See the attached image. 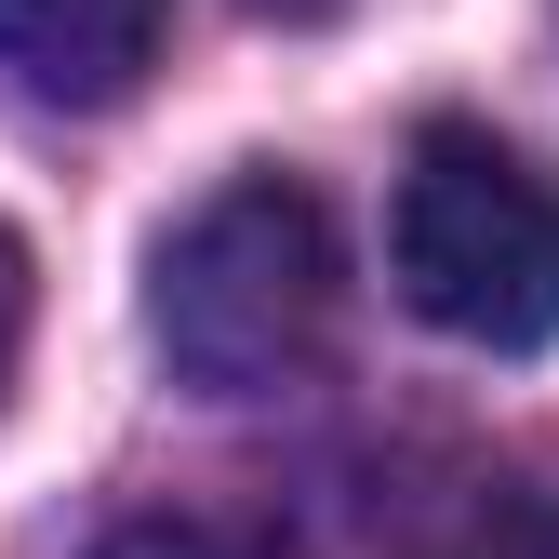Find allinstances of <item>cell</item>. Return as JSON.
I'll return each mask as SVG.
<instances>
[{"mask_svg":"<svg viewBox=\"0 0 559 559\" xmlns=\"http://www.w3.org/2000/svg\"><path fill=\"white\" fill-rule=\"evenodd\" d=\"M147 67H160V0H0L14 107H120Z\"/></svg>","mask_w":559,"mask_h":559,"instance_id":"277c9868","label":"cell"},{"mask_svg":"<svg viewBox=\"0 0 559 559\" xmlns=\"http://www.w3.org/2000/svg\"><path fill=\"white\" fill-rule=\"evenodd\" d=\"M333 307H346V253L294 174H227L147 266V333H160L174 386L200 400L307 386L333 360Z\"/></svg>","mask_w":559,"mask_h":559,"instance_id":"6da1fadb","label":"cell"},{"mask_svg":"<svg viewBox=\"0 0 559 559\" xmlns=\"http://www.w3.org/2000/svg\"><path fill=\"white\" fill-rule=\"evenodd\" d=\"M94 559H307L294 533H240V520H120Z\"/></svg>","mask_w":559,"mask_h":559,"instance_id":"5b68a950","label":"cell"},{"mask_svg":"<svg viewBox=\"0 0 559 559\" xmlns=\"http://www.w3.org/2000/svg\"><path fill=\"white\" fill-rule=\"evenodd\" d=\"M253 14H280V27H320V14H346V0H253Z\"/></svg>","mask_w":559,"mask_h":559,"instance_id":"52a82bcc","label":"cell"},{"mask_svg":"<svg viewBox=\"0 0 559 559\" xmlns=\"http://www.w3.org/2000/svg\"><path fill=\"white\" fill-rule=\"evenodd\" d=\"M14 346H27V253L0 240V386H14Z\"/></svg>","mask_w":559,"mask_h":559,"instance_id":"8992f818","label":"cell"},{"mask_svg":"<svg viewBox=\"0 0 559 559\" xmlns=\"http://www.w3.org/2000/svg\"><path fill=\"white\" fill-rule=\"evenodd\" d=\"M386 266L413 320H440L453 346H520L559 333V187L533 147H507L493 120H427L400 147L386 187Z\"/></svg>","mask_w":559,"mask_h":559,"instance_id":"7a4b0ae2","label":"cell"},{"mask_svg":"<svg viewBox=\"0 0 559 559\" xmlns=\"http://www.w3.org/2000/svg\"><path fill=\"white\" fill-rule=\"evenodd\" d=\"M294 546L307 559H559V479L520 453L400 440L333 466Z\"/></svg>","mask_w":559,"mask_h":559,"instance_id":"3957f363","label":"cell"}]
</instances>
